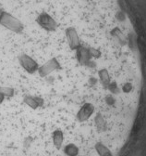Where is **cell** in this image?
I'll return each instance as SVG.
<instances>
[{
	"label": "cell",
	"instance_id": "1",
	"mask_svg": "<svg viewBox=\"0 0 146 156\" xmlns=\"http://www.w3.org/2000/svg\"><path fill=\"white\" fill-rule=\"evenodd\" d=\"M38 23L45 29L46 31H54L56 28V22L54 21V19H52L47 13H42L37 19Z\"/></svg>",
	"mask_w": 146,
	"mask_h": 156
},
{
	"label": "cell",
	"instance_id": "2",
	"mask_svg": "<svg viewBox=\"0 0 146 156\" xmlns=\"http://www.w3.org/2000/svg\"><path fill=\"white\" fill-rule=\"evenodd\" d=\"M20 62H21L22 65L24 67V69L26 71H28L29 73H33L36 71V69H37V63H36L29 56L22 55L20 58Z\"/></svg>",
	"mask_w": 146,
	"mask_h": 156
}]
</instances>
